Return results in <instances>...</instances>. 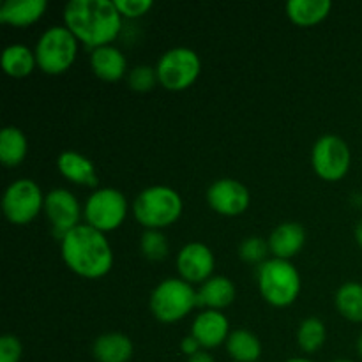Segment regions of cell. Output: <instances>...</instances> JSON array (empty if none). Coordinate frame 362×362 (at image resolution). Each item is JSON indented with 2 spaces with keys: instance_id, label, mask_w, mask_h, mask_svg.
<instances>
[{
  "instance_id": "6da1fadb",
  "label": "cell",
  "mask_w": 362,
  "mask_h": 362,
  "mask_svg": "<svg viewBox=\"0 0 362 362\" xmlns=\"http://www.w3.org/2000/svg\"><path fill=\"white\" fill-rule=\"evenodd\" d=\"M64 20L74 37L94 49L108 46L122 27L119 9L110 0H71Z\"/></svg>"
},
{
  "instance_id": "7a4b0ae2",
  "label": "cell",
  "mask_w": 362,
  "mask_h": 362,
  "mask_svg": "<svg viewBox=\"0 0 362 362\" xmlns=\"http://www.w3.org/2000/svg\"><path fill=\"white\" fill-rule=\"evenodd\" d=\"M62 257L67 267L83 278H101L108 274L113 253L105 233L90 225H78L62 239Z\"/></svg>"
},
{
  "instance_id": "3957f363",
  "label": "cell",
  "mask_w": 362,
  "mask_h": 362,
  "mask_svg": "<svg viewBox=\"0 0 362 362\" xmlns=\"http://www.w3.org/2000/svg\"><path fill=\"white\" fill-rule=\"evenodd\" d=\"M258 286L272 306H288L300 292V276L288 260L272 258L265 260L258 269Z\"/></svg>"
},
{
  "instance_id": "277c9868",
  "label": "cell",
  "mask_w": 362,
  "mask_h": 362,
  "mask_svg": "<svg viewBox=\"0 0 362 362\" xmlns=\"http://www.w3.org/2000/svg\"><path fill=\"white\" fill-rule=\"evenodd\" d=\"M134 216L148 230H158L177 221L182 212L179 193L166 186L148 187L134 200Z\"/></svg>"
},
{
  "instance_id": "5b68a950",
  "label": "cell",
  "mask_w": 362,
  "mask_h": 362,
  "mask_svg": "<svg viewBox=\"0 0 362 362\" xmlns=\"http://www.w3.org/2000/svg\"><path fill=\"white\" fill-rule=\"evenodd\" d=\"M197 306V292L184 279H165L151 296V311L159 322L172 324Z\"/></svg>"
},
{
  "instance_id": "8992f818",
  "label": "cell",
  "mask_w": 362,
  "mask_h": 362,
  "mask_svg": "<svg viewBox=\"0 0 362 362\" xmlns=\"http://www.w3.org/2000/svg\"><path fill=\"white\" fill-rule=\"evenodd\" d=\"M76 37L67 27H52L41 35L35 48L37 66L48 74H60L71 67L76 57Z\"/></svg>"
},
{
  "instance_id": "52a82bcc",
  "label": "cell",
  "mask_w": 362,
  "mask_h": 362,
  "mask_svg": "<svg viewBox=\"0 0 362 362\" xmlns=\"http://www.w3.org/2000/svg\"><path fill=\"white\" fill-rule=\"evenodd\" d=\"M202 69L200 57L189 48H173L159 59L158 81L168 90H184L194 83Z\"/></svg>"
},
{
  "instance_id": "ba28073f",
  "label": "cell",
  "mask_w": 362,
  "mask_h": 362,
  "mask_svg": "<svg viewBox=\"0 0 362 362\" xmlns=\"http://www.w3.org/2000/svg\"><path fill=\"white\" fill-rule=\"evenodd\" d=\"M127 212V202L120 191L105 187L90 194L85 204L87 225L99 232H110L120 226Z\"/></svg>"
},
{
  "instance_id": "9c48e42d",
  "label": "cell",
  "mask_w": 362,
  "mask_h": 362,
  "mask_svg": "<svg viewBox=\"0 0 362 362\" xmlns=\"http://www.w3.org/2000/svg\"><path fill=\"white\" fill-rule=\"evenodd\" d=\"M42 193L34 180L20 179L11 184L4 193V214L14 225H25L32 221L41 211Z\"/></svg>"
},
{
  "instance_id": "30bf717a",
  "label": "cell",
  "mask_w": 362,
  "mask_h": 362,
  "mask_svg": "<svg viewBox=\"0 0 362 362\" xmlns=\"http://www.w3.org/2000/svg\"><path fill=\"white\" fill-rule=\"evenodd\" d=\"M313 168L322 179L339 180L350 168V151L345 141L334 134H325L315 144L311 154Z\"/></svg>"
},
{
  "instance_id": "8fae6325",
  "label": "cell",
  "mask_w": 362,
  "mask_h": 362,
  "mask_svg": "<svg viewBox=\"0 0 362 362\" xmlns=\"http://www.w3.org/2000/svg\"><path fill=\"white\" fill-rule=\"evenodd\" d=\"M45 211L52 221L53 235L62 240L71 230L78 226L80 219V205L73 193L67 189H53L45 198Z\"/></svg>"
},
{
  "instance_id": "7c38bea8",
  "label": "cell",
  "mask_w": 362,
  "mask_h": 362,
  "mask_svg": "<svg viewBox=\"0 0 362 362\" xmlns=\"http://www.w3.org/2000/svg\"><path fill=\"white\" fill-rule=\"evenodd\" d=\"M209 205L223 216H239L250 205V193L239 180H216L207 191Z\"/></svg>"
},
{
  "instance_id": "4fadbf2b",
  "label": "cell",
  "mask_w": 362,
  "mask_h": 362,
  "mask_svg": "<svg viewBox=\"0 0 362 362\" xmlns=\"http://www.w3.org/2000/svg\"><path fill=\"white\" fill-rule=\"evenodd\" d=\"M177 269L184 281L202 283L211 279L214 271V255L205 244L191 243L182 247L177 258Z\"/></svg>"
},
{
  "instance_id": "5bb4252c",
  "label": "cell",
  "mask_w": 362,
  "mask_h": 362,
  "mask_svg": "<svg viewBox=\"0 0 362 362\" xmlns=\"http://www.w3.org/2000/svg\"><path fill=\"white\" fill-rule=\"evenodd\" d=\"M191 336L204 349H214L228 339V318L219 311H204L197 317Z\"/></svg>"
},
{
  "instance_id": "9a60e30c",
  "label": "cell",
  "mask_w": 362,
  "mask_h": 362,
  "mask_svg": "<svg viewBox=\"0 0 362 362\" xmlns=\"http://www.w3.org/2000/svg\"><path fill=\"white\" fill-rule=\"evenodd\" d=\"M306 240V232L299 223H283L269 237V247L272 255L281 260L296 257L304 246Z\"/></svg>"
},
{
  "instance_id": "2e32d148",
  "label": "cell",
  "mask_w": 362,
  "mask_h": 362,
  "mask_svg": "<svg viewBox=\"0 0 362 362\" xmlns=\"http://www.w3.org/2000/svg\"><path fill=\"white\" fill-rule=\"evenodd\" d=\"M57 166H59L60 173L67 180H71V182L90 187L98 186V175H95L94 165L87 158L78 154V152H62L59 156V159H57Z\"/></svg>"
},
{
  "instance_id": "e0dca14e",
  "label": "cell",
  "mask_w": 362,
  "mask_h": 362,
  "mask_svg": "<svg viewBox=\"0 0 362 362\" xmlns=\"http://www.w3.org/2000/svg\"><path fill=\"white\" fill-rule=\"evenodd\" d=\"M46 6V0H7L0 9V21L14 27H27L45 14Z\"/></svg>"
},
{
  "instance_id": "ac0fdd59",
  "label": "cell",
  "mask_w": 362,
  "mask_h": 362,
  "mask_svg": "<svg viewBox=\"0 0 362 362\" xmlns=\"http://www.w3.org/2000/svg\"><path fill=\"white\" fill-rule=\"evenodd\" d=\"M92 69L105 81H119L126 74V57L113 46H101L92 52Z\"/></svg>"
},
{
  "instance_id": "d6986e66",
  "label": "cell",
  "mask_w": 362,
  "mask_h": 362,
  "mask_svg": "<svg viewBox=\"0 0 362 362\" xmlns=\"http://www.w3.org/2000/svg\"><path fill=\"white\" fill-rule=\"evenodd\" d=\"M235 299V286L228 278L216 276L207 279L197 293V306H209L212 310H221Z\"/></svg>"
},
{
  "instance_id": "ffe728a7",
  "label": "cell",
  "mask_w": 362,
  "mask_h": 362,
  "mask_svg": "<svg viewBox=\"0 0 362 362\" xmlns=\"http://www.w3.org/2000/svg\"><path fill=\"white\" fill-rule=\"evenodd\" d=\"M92 352L99 362H127L133 356V343L127 336L112 332L99 336L94 341Z\"/></svg>"
},
{
  "instance_id": "44dd1931",
  "label": "cell",
  "mask_w": 362,
  "mask_h": 362,
  "mask_svg": "<svg viewBox=\"0 0 362 362\" xmlns=\"http://www.w3.org/2000/svg\"><path fill=\"white\" fill-rule=\"evenodd\" d=\"M331 7L332 4L329 0H290L286 4V13L296 25L310 27L324 20Z\"/></svg>"
},
{
  "instance_id": "7402d4cb",
  "label": "cell",
  "mask_w": 362,
  "mask_h": 362,
  "mask_svg": "<svg viewBox=\"0 0 362 362\" xmlns=\"http://www.w3.org/2000/svg\"><path fill=\"white\" fill-rule=\"evenodd\" d=\"M27 156V138L18 127H4L0 133V159L4 165L16 166Z\"/></svg>"
},
{
  "instance_id": "603a6c76",
  "label": "cell",
  "mask_w": 362,
  "mask_h": 362,
  "mask_svg": "<svg viewBox=\"0 0 362 362\" xmlns=\"http://www.w3.org/2000/svg\"><path fill=\"white\" fill-rule=\"evenodd\" d=\"M37 64L35 55L23 45H14L6 48L2 53V67L9 76L23 78L28 76Z\"/></svg>"
},
{
  "instance_id": "cb8c5ba5",
  "label": "cell",
  "mask_w": 362,
  "mask_h": 362,
  "mask_svg": "<svg viewBox=\"0 0 362 362\" xmlns=\"http://www.w3.org/2000/svg\"><path fill=\"white\" fill-rule=\"evenodd\" d=\"M226 349L237 362H255L262 354L260 341L250 331L232 332L226 339Z\"/></svg>"
},
{
  "instance_id": "d4e9b609",
  "label": "cell",
  "mask_w": 362,
  "mask_h": 362,
  "mask_svg": "<svg viewBox=\"0 0 362 362\" xmlns=\"http://www.w3.org/2000/svg\"><path fill=\"white\" fill-rule=\"evenodd\" d=\"M336 308L350 322H362V285L345 283L336 293Z\"/></svg>"
},
{
  "instance_id": "484cf974",
  "label": "cell",
  "mask_w": 362,
  "mask_h": 362,
  "mask_svg": "<svg viewBox=\"0 0 362 362\" xmlns=\"http://www.w3.org/2000/svg\"><path fill=\"white\" fill-rule=\"evenodd\" d=\"M297 343L300 349L308 354H313L322 349L325 343V325L324 322L318 318L311 317L300 324L299 331H297Z\"/></svg>"
},
{
  "instance_id": "4316f807",
  "label": "cell",
  "mask_w": 362,
  "mask_h": 362,
  "mask_svg": "<svg viewBox=\"0 0 362 362\" xmlns=\"http://www.w3.org/2000/svg\"><path fill=\"white\" fill-rule=\"evenodd\" d=\"M141 253L148 258V260H165L166 255H168V243H166V237L163 235L158 230H147V232L141 235L140 240Z\"/></svg>"
},
{
  "instance_id": "83f0119b",
  "label": "cell",
  "mask_w": 362,
  "mask_h": 362,
  "mask_svg": "<svg viewBox=\"0 0 362 362\" xmlns=\"http://www.w3.org/2000/svg\"><path fill=\"white\" fill-rule=\"evenodd\" d=\"M269 250L271 247H269L267 240H264L262 237H250L240 244L239 255L247 264H260L267 258Z\"/></svg>"
},
{
  "instance_id": "f1b7e54d",
  "label": "cell",
  "mask_w": 362,
  "mask_h": 362,
  "mask_svg": "<svg viewBox=\"0 0 362 362\" xmlns=\"http://www.w3.org/2000/svg\"><path fill=\"white\" fill-rule=\"evenodd\" d=\"M156 80H158V71L152 69V67L148 66L134 67V69L129 73V78H127L129 87L138 92L151 90V88L154 87Z\"/></svg>"
},
{
  "instance_id": "f546056e",
  "label": "cell",
  "mask_w": 362,
  "mask_h": 362,
  "mask_svg": "<svg viewBox=\"0 0 362 362\" xmlns=\"http://www.w3.org/2000/svg\"><path fill=\"white\" fill-rule=\"evenodd\" d=\"M21 357V343L16 336L6 334L0 338V362H18Z\"/></svg>"
},
{
  "instance_id": "4dcf8cb0",
  "label": "cell",
  "mask_w": 362,
  "mask_h": 362,
  "mask_svg": "<svg viewBox=\"0 0 362 362\" xmlns=\"http://www.w3.org/2000/svg\"><path fill=\"white\" fill-rule=\"evenodd\" d=\"M115 7L127 18H138L152 7L151 0H115Z\"/></svg>"
},
{
  "instance_id": "1f68e13d",
  "label": "cell",
  "mask_w": 362,
  "mask_h": 362,
  "mask_svg": "<svg viewBox=\"0 0 362 362\" xmlns=\"http://www.w3.org/2000/svg\"><path fill=\"white\" fill-rule=\"evenodd\" d=\"M198 346H200V343H198L193 336H187V338H184L182 343H180V350H182L184 354H187L189 357L200 352V350H198Z\"/></svg>"
},
{
  "instance_id": "d6a6232c",
  "label": "cell",
  "mask_w": 362,
  "mask_h": 362,
  "mask_svg": "<svg viewBox=\"0 0 362 362\" xmlns=\"http://www.w3.org/2000/svg\"><path fill=\"white\" fill-rule=\"evenodd\" d=\"M187 362H216V361L212 359L207 352H198V354H194V356H191Z\"/></svg>"
},
{
  "instance_id": "836d02e7",
  "label": "cell",
  "mask_w": 362,
  "mask_h": 362,
  "mask_svg": "<svg viewBox=\"0 0 362 362\" xmlns=\"http://www.w3.org/2000/svg\"><path fill=\"white\" fill-rule=\"evenodd\" d=\"M356 240H357V244L362 247V219L357 223V226H356Z\"/></svg>"
},
{
  "instance_id": "e575fe53",
  "label": "cell",
  "mask_w": 362,
  "mask_h": 362,
  "mask_svg": "<svg viewBox=\"0 0 362 362\" xmlns=\"http://www.w3.org/2000/svg\"><path fill=\"white\" fill-rule=\"evenodd\" d=\"M357 352H359V356L362 357V334L359 336V339H357Z\"/></svg>"
},
{
  "instance_id": "d590c367",
  "label": "cell",
  "mask_w": 362,
  "mask_h": 362,
  "mask_svg": "<svg viewBox=\"0 0 362 362\" xmlns=\"http://www.w3.org/2000/svg\"><path fill=\"white\" fill-rule=\"evenodd\" d=\"M286 362H311V361H308V359H290Z\"/></svg>"
},
{
  "instance_id": "8d00e7d4",
  "label": "cell",
  "mask_w": 362,
  "mask_h": 362,
  "mask_svg": "<svg viewBox=\"0 0 362 362\" xmlns=\"http://www.w3.org/2000/svg\"><path fill=\"white\" fill-rule=\"evenodd\" d=\"M332 362H352V361H349V359H338V361H332Z\"/></svg>"
}]
</instances>
